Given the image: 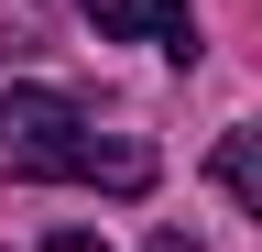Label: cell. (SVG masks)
I'll use <instances>...</instances> for the list:
<instances>
[{
	"label": "cell",
	"instance_id": "obj_1",
	"mask_svg": "<svg viewBox=\"0 0 262 252\" xmlns=\"http://www.w3.org/2000/svg\"><path fill=\"white\" fill-rule=\"evenodd\" d=\"M0 176L142 198V186H153V143L142 132H98V121L77 99H55V88H11V99H0Z\"/></svg>",
	"mask_w": 262,
	"mask_h": 252
},
{
	"label": "cell",
	"instance_id": "obj_2",
	"mask_svg": "<svg viewBox=\"0 0 262 252\" xmlns=\"http://www.w3.org/2000/svg\"><path fill=\"white\" fill-rule=\"evenodd\" d=\"M88 22L110 44H164V55L196 44V0H88Z\"/></svg>",
	"mask_w": 262,
	"mask_h": 252
},
{
	"label": "cell",
	"instance_id": "obj_3",
	"mask_svg": "<svg viewBox=\"0 0 262 252\" xmlns=\"http://www.w3.org/2000/svg\"><path fill=\"white\" fill-rule=\"evenodd\" d=\"M208 176H219V186H229V198H241V208L262 219V132H229V143L208 153Z\"/></svg>",
	"mask_w": 262,
	"mask_h": 252
},
{
	"label": "cell",
	"instance_id": "obj_4",
	"mask_svg": "<svg viewBox=\"0 0 262 252\" xmlns=\"http://www.w3.org/2000/svg\"><path fill=\"white\" fill-rule=\"evenodd\" d=\"M44 252H110V241H98V230H55Z\"/></svg>",
	"mask_w": 262,
	"mask_h": 252
},
{
	"label": "cell",
	"instance_id": "obj_5",
	"mask_svg": "<svg viewBox=\"0 0 262 252\" xmlns=\"http://www.w3.org/2000/svg\"><path fill=\"white\" fill-rule=\"evenodd\" d=\"M153 252H196V241H186V230H153Z\"/></svg>",
	"mask_w": 262,
	"mask_h": 252
}]
</instances>
